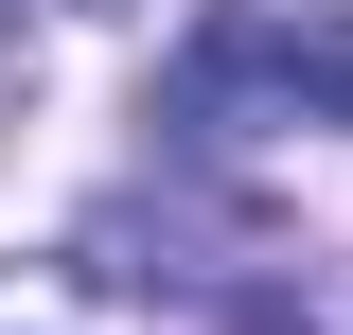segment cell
Listing matches in <instances>:
<instances>
[{
	"label": "cell",
	"mask_w": 353,
	"mask_h": 335,
	"mask_svg": "<svg viewBox=\"0 0 353 335\" xmlns=\"http://www.w3.org/2000/svg\"><path fill=\"white\" fill-rule=\"evenodd\" d=\"M176 124L230 141V124H336L353 141V18H248L230 0L212 36L176 53Z\"/></svg>",
	"instance_id": "cell-1"
}]
</instances>
